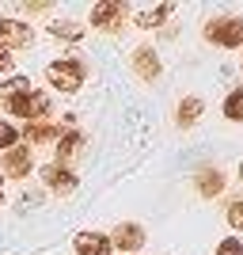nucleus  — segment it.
I'll return each instance as SVG.
<instances>
[{
  "label": "nucleus",
  "instance_id": "nucleus-1",
  "mask_svg": "<svg viewBox=\"0 0 243 255\" xmlns=\"http://www.w3.org/2000/svg\"><path fill=\"white\" fill-rule=\"evenodd\" d=\"M205 34L224 50H236V46H243V19L240 15H217V19H209Z\"/></svg>",
  "mask_w": 243,
  "mask_h": 255
},
{
  "label": "nucleus",
  "instance_id": "nucleus-2",
  "mask_svg": "<svg viewBox=\"0 0 243 255\" xmlns=\"http://www.w3.org/2000/svg\"><path fill=\"white\" fill-rule=\"evenodd\" d=\"M53 88H61V92H76V88L84 84V61L80 57H65V61H53L46 69Z\"/></svg>",
  "mask_w": 243,
  "mask_h": 255
},
{
  "label": "nucleus",
  "instance_id": "nucleus-3",
  "mask_svg": "<svg viewBox=\"0 0 243 255\" xmlns=\"http://www.w3.org/2000/svg\"><path fill=\"white\" fill-rule=\"evenodd\" d=\"M8 103V111L11 115H19V118H31V122H42L46 115H50V96L46 92H23V96H15V99H4Z\"/></svg>",
  "mask_w": 243,
  "mask_h": 255
},
{
  "label": "nucleus",
  "instance_id": "nucleus-4",
  "mask_svg": "<svg viewBox=\"0 0 243 255\" xmlns=\"http://www.w3.org/2000/svg\"><path fill=\"white\" fill-rule=\"evenodd\" d=\"M126 19V4L122 0H106V4H95L91 8V27L95 31H114Z\"/></svg>",
  "mask_w": 243,
  "mask_h": 255
},
{
  "label": "nucleus",
  "instance_id": "nucleus-5",
  "mask_svg": "<svg viewBox=\"0 0 243 255\" xmlns=\"http://www.w3.org/2000/svg\"><path fill=\"white\" fill-rule=\"evenodd\" d=\"M23 50V46H31V27L19 19H0V50Z\"/></svg>",
  "mask_w": 243,
  "mask_h": 255
},
{
  "label": "nucleus",
  "instance_id": "nucleus-6",
  "mask_svg": "<svg viewBox=\"0 0 243 255\" xmlns=\"http://www.w3.org/2000/svg\"><path fill=\"white\" fill-rule=\"evenodd\" d=\"M141 244H145V233L137 225H118L114 236H110V248H122V252H137Z\"/></svg>",
  "mask_w": 243,
  "mask_h": 255
},
{
  "label": "nucleus",
  "instance_id": "nucleus-7",
  "mask_svg": "<svg viewBox=\"0 0 243 255\" xmlns=\"http://www.w3.org/2000/svg\"><path fill=\"white\" fill-rule=\"evenodd\" d=\"M76 252L80 255H110V240L99 233H80L76 236Z\"/></svg>",
  "mask_w": 243,
  "mask_h": 255
},
{
  "label": "nucleus",
  "instance_id": "nucleus-8",
  "mask_svg": "<svg viewBox=\"0 0 243 255\" xmlns=\"http://www.w3.org/2000/svg\"><path fill=\"white\" fill-rule=\"evenodd\" d=\"M31 152L27 149H8L4 152V171H8V175H31Z\"/></svg>",
  "mask_w": 243,
  "mask_h": 255
},
{
  "label": "nucleus",
  "instance_id": "nucleus-9",
  "mask_svg": "<svg viewBox=\"0 0 243 255\" xmlns=\"http://www.w3.org/2000/svg\"><path fill=\"white\" fill-rule=\"evenodd\" d=\"M42 179L50 183L53 191H61V194H69L76 187V179H73V171H65V168H57V164H53V168H46L42 171Z\"/></svg>",
  "mask_w": 243,
  "mask_h": 255
},
{
  "label": "nucleus",
  "instance_id": "nucleus-10",
  "mask_svg": "<svg viewBox=\"0 0 243 255\" xmlns=\"http://www.w3.org/2000/svg\"><path fill=\"white\" fill-rule=\"evenodd\" d=\"M57 133H61V126H57V122H50V118H42V122H31V126H27V141H34V145L53 141Z\"/></svg>",
  "mask_w": 243,
  "mask_h": 255
},
{
  "label": "nucleus",
  "instance_id": "nucleus-11",
  "mask_svg": "<svg viewBox=\"0 0 243 255\" xmlns=\"http://www.w3.org/2000/svg\"><path fill=\"white\" fill-rule=\"evenodd\" d=\"M133 61H137V73L145 76V80H156V76H160V61H156V53L148 50V46L133 53Z\"/></svg>",
  "mask_w": 243,
  "mask_h": 255
},
{
  "label": "nucleus",
  "instance_id": "nucleus-12",
  "mask_svg": "<svg viewBox=\"0 0 243 255\" xmlns=\"http://www.w3.org/2000/svg\"><path fill=\"white\" fill-rule=\"evenodd\" d=\"M198 191L201 194H221L224 191V175L217 168H213V171H201V175H198Z\"/></svg>",
  "mask_w": 243,
  "mask_h": 255
},
{
  "label": "nucleus",
  "instance_id": "nucleus-13",
  "mask_svg": "<svg viewBox=\"0 0 243 255\" xmlns=\"http://www.w3.org/2000/svg\"><path fill=\"white\" fill-rule=\"evenodd\" d=\"M224 118H228V122H243V88L228 92V99H224Z\"/></svg>",
  "mask_w": 243,
  "mask_h": 255
},
{
  "label": "nucleus",
  "instance_id": "nucleus-14",
  "mask_svg": "<svg viewBox=\"0 0 243 255\" xmlns=\"http://www.w3.org/2000/svg\"><path fill=\"white\" fill-rule=\"evenodd\" d=\"M80 145H84V137H80V133H76V129H69V133H65V137L57 141V156H61V160L76 156V149H80Z\"/></svg>",
  "mask_w": 243,
  "mask_h": 255
},
{
  "label": "nucleus",
  "instance_id": "nucleus-15",
  "mask_svg": "<svg viewBox=\"0 0 243 255\" xmlns=\"http://www.w3.org/2000/svg\"><path fill=\"white\" fill-rule=\"evenodd\" d=\"M201 115V99L198 96H190V99H182L179 103V122L182 126H194V118Z\"/></svg>",
  "mask_w": 243,
  "mask_h": 255
},
{
  "label": "nucleus",
  "instance_id": "nucleus-16",
  "mask_svg": "<svg viewBox=\"0 0 243 255\" xmlns=\"http://www.w3.org/2000/svg\"><path fill=\"white\" fill-rule=\"evenodd\" d=\"M23 92H31V80H27V76H15V80H8V84L0 88L4 99H15V96H23Z\"/></svg>",
  "mask_w": 243,
  "mask_h": 255
},
{
  "label": "nucleus",
  "instance_id": "nucleus-17",
  "mask_svg": "<svg viewBox=\"0 0 243 255\" xmlns=\"http://www.w3.org/2000/svg\"><path fill=\"white\" fill-rule=\"evenodd\" d=\"M167 15H171V4H163V8H156V11H141L137 23L141 27H156V23H163Z\"/></svg>",
  "mask_w": 243,
  "mask_h": 255
},
{
  "label": "nucleus",
  "instance_id": "nucleus-18",
  "mask_svg": "<svg viewBox=\"0 0 243 255\" xmlns=\"http://www.w3.org/2000/svg\"><path fill=\"white\" fill-rule=\"evenodd\" d=\"M15 137H19V133H15V126L0 122V149H4V152H8V149H15Z\"/></svg>",
  "mask_w": 243,
  "mask_h": 255
},
{
  "label": "nucleus",
  "instance_id": "nucleus-19",
  "mask_svg": "<svg viewBox=\"0 0 243 255\" xmlns=\"http://www.w3.org/2000/svg\"><path fill=\"white\" fill-rule=\"evenodd\" d=\"M53 34H57V38H69V42H76L84 31H80L76 23H57V27H53Z\"/></svg>",
  "mask_w": 243,
  "mask_h": 255
},
{
  "label": "nucleus",
  "instance_id": "nucleus-20",
  "mask_svg": "<svg viewBox=\"0 0 243 255\" xmlns=\"http://www.w3.org/2000/svg\"><path fill=\"white\" fill-rule=\"evenodd\" d=\"M217 255H243V244H240V240H221Z\"/></svg>",
  "mask_w": 243,
  "mask_h": 255
},
{
  "label": "nucleus",
  "instance_id": "nucleus-21",
  "mask_svg": "<svg viewBox=\"0 0 243 255\" xmlns=\"http://www.w3.org/2000/svg\"><path fill=\"white\" fill-rule=\"evenodd\" d=\"M228 221H232L236 229H243V202H232V206H228Z\"/></svg>",
  "mask_w": 243,
  "mask_h": 255
},
{
  "label": "nucleus",
  "instance_id": "nucleus-22",
  "mask_svg": "<svg viewBox=\"0 0 243 255\" xmlns=\"http://www.w3.org/2000/svg\"><path fill=\"white\" fill-rule=\"evenodd\" d=\"M11 69V57H8V50H0V73H8Z\"/></svg>",
  "mask_w": 243,
  "mask_h": 255
},
{
  "label": "nucleus",
  "instance_id": "nucleus-23",
  "mask_svg": "<svg viewBox=\"0 0 243 255\" xmlns=\"http://www.w3.org/2000/svg\"><path fill=\"white\" fill-rule=\"evenodd\" d=\"M240 183H243V164H240Z\"/></svg>",
  "mask_w": 243,
  "mask_h": 255
}]
</instances>
